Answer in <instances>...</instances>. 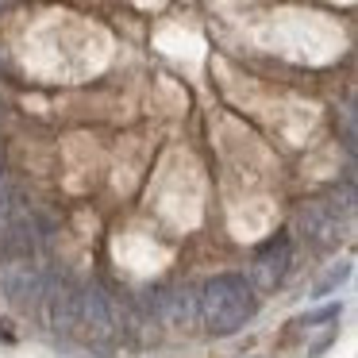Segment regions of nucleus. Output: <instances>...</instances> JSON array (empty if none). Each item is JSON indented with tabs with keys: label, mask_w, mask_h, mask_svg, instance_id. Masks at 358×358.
I'll return each instance as SVG.
<instances>
[{
	"label": "nucleus",
	"mask_w": 358,
	"mask_h": 358,
	"mask_svg": "<svg viewBox=\"0 0 358 358\" xmlns=\"http://www.w3.org/2000/svg\"><path fill=\"white\" fill-rule=\"evenodd\" d=\"M258 301L255 289H250L247 278L239 273H216L201 285L196 293V320L204 324V331L212 335H231L255 316Z\"/></svg>",
	"instance_id": "1"
},
{
	"label": "nucleus",
	"mask_w": 358,
	"mask_h": 358,
	"mask_svg": "<svg viewBox=\"0 0 358 358\" xmlns=\"http://www.w3.org/2000/svg\"><path fill=\"white\" fill-rule=\"evenodd\" d=\"M85 335L89 343H112L116 339V308H112L108 293L96 285L78 289V324L73 335Z\"/></svg>",
	"instance_id": "2"
},
{
	"label": "nucleus",
	"mask_w": 358,
	"mask_h": 358,
	"mask_svg": "<svg viewBox=\"0 0 358 358\" xmlns=\"http://www.w3.org/2000/svg\"><path fill=\"white\" fill-rule=\"evenodd\" d=\"M285 273H289V239L285 235H273V239L262 243V247L255 250V258H250V289L273 293V289L285 281Z\"/></svg>",
	"instance_id": "3"
},
{
	"label": "nucleus",
	"mask_w": 358,
	"mask_h": 358,
	"mask_svg": "<svg viewBox=\"0 0 358 358\" xmlns=\"http://www.w3.org/2000/svg\"><path fill=\"white\" fill-rule=\"evenodd\" d=\"M296 227H301V235L308 239L312 250H335L343 243V220L335 208H327V204H304L301 212H296Z\"/></svg>",
	"instance_id": "4"
},
{
	"label": "nucleus",
	"mask_w": 358,
	"mask_h": 358,
	"mask_svg": "<svg viewBox=\"0 0 358 358\" xmlns=\"http://www.w3.org/2000/svg\"><path fill=\"white\" fill-rule=\"evenodd\" d=\"M0 289H4L12 301L31 304V301H39L43 289H47V273H43L31 258H4V266H0Z\"/></svg>",
	"instance_id": "5"
},
{
	"label": "nucleus",
	"mask_w": 358,
	"mask_h": 358,
	"mask_svg": "<svg viewBox=\"0 0 358 358\" xmlns=\"http://www.w3.org/2000/svg\"><path fill=\"white\" fill-rule=\"evenodd\" d=\"M158 304H162V324L173 331H185L196 324V293H189V289H173Z\"/></svg>",
	"instance_id": "6"
},
{
	"label": "nucleus",
	"mask_w": 358,
	"mask_h": 358,
	"mask_svg": "<svg viewBox=\"0 0 358 358\" xmlns=\"http://www.w3.org/2000/svg\"><path fill=\"white\" fill-rule=\"evenodd\" d=\"M347 273H350V262H339V266H335V270H331V273H327V278L316 285V296H327L331 289H339L343 281H347Z\"/></svg>",
	"instance_id": "7"
},
{
	"label": "nucleus",
	"mask_w": 358,
	"mask_h": 358,
	"mask_svg": "<svg viewBox=\"0 0 358 358\" xmlns=\"http://www.w3.org/2000/svg\"><path fill=\"white\" fill-rule=\"evenodd\" d=\"M335 316H339V304H327V308H320V312H312V316L296 320V327H308V324H324V320H335Z\"/></svg>",
	"instance_id": "8"
},
{
	"label": "nucleus",
	"mask_w": 358,
	"mask_h": 358,
	"mask_svg": "<svg viewBox=\"0 0 358 358\" xmlns=\"http://www.w3.org/2000/svg\"><path fill=\"white\" fill-rule=\"evenodd\" d=\"M0 4H4V0H0Z\"/></svg>",
	"instance_id": "9"
}]
</instances>
